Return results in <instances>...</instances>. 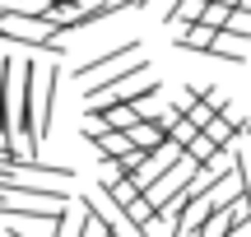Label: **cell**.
I'll return each mask as SVG.
<instances>
[{
  "instance_id": "1",
  "label": "cell",
  "mask_w": 251,
  "mask_h": 237,
  "mask_svg": "<svg viewBox=\"0 0 251 237\" xmlns=\"http://www.w3.org/2000/svg\"><path fill=\"white\" fill-rule=\"evenodd\" d=\"M144 65V42H126V47H112V51L93 56V61H84L79 70H75V79H98V74H130Z\"/></svg>"
},
{
  "instance_id": "2",
  "label": "cell",
  "mask_w": 251,
  "mask_h": 237,
  "mask_svg": "<svg viewBox=\"0 0 251 237\" xmlns=\"http://www.w3.org/2000/svg\"><path fill=\"white\" fill-rule=\"evenodd\" d=\"M79 205H84V210H89L93 219L102 223V228H107V237H140V228L130 223V214H126V210H117L107 195H93V200H79Z\"/></svg>"
},
{
  "instance_id": "3",
  "label": "cell",
  "mask_w": 251,
  "mask_h": 237,
  "mask_svg": "<svg viewBox=\"0 0 251 237\" xmlns=\"http://www.w3.org/2000/svg\"><path fill=\"white\" fill-rule=\"evenodd\" d=\"M84 140L98 149V158H102V163H107V158H126V154L135 149L126 130H107V126H98V121H89V126H84Z\"/></svg>"
},
{
  "instance_id": "4",
  "label": "cell",
  "mask_w": 251,
  "mask_h": 237,
  "mask_svg": "<svg viewBox=\"0 0 251 237\" xmlns=\"http://www.w3.org/2000/svg\"><path fill=\"white\" fill-rule=\"evenodd\" d=\"M214 28H209V24H181L177 28V47H181V51H200V56H209V51H214Z\"/></svg>"
},
{
  "instance_id": "5",
  "label": "cell",
  "mask_w": 251,
  "mask_h": 237,
  "mask_svg": "<svg viewBox=\"0 0 251 237\" xmlns=\"http://www.w3.org/2000/svg\"><path fill=\"white\" fill-rule=\"evenodd\" d=\"M205 135L214 140L219 149H233L237 140L247 135V121H233V117H228V112H224V117H214V121H209V126H205Z\"/></svg>"
},
{
  "instance_id": "6",
  "label": "cell",
  "mask_w": 251,
  "mask_h": 237,
  "mask_svg": "<svg viewBox=\"0 0 251 237\" xmlns=\"http://www.w3.org/2000/svg\"><path fill=\"white\" fill-rule=\"evenodd\" d=\"M237 19H242V14H237V5H228V0H209V5H205V19H200V24H209L214 33H224V28H233Z\"/></svg>"
},
{
  "instance_id": "7",
  "label": "cell",
  "mask_w": 251,
  "mask_h": 237,
  "mask_svg": "<svg viewBox=\"0 0 251 237\" xmlns=\"http://www.w3.org/2000/svg\"><path fill=\"white\" fill-rule=\"evenodd\" d=\"M186 154H191V158H196V163H200V167H205V163H209V158H214V154H219V144H214V140H209V135H196V140H191V149H186Z\"/></svg>"
},
{
  "instance_id": "8",
  "label": "cell",
  "mask_w": 251,
  "mask_h": 237,
  "mask_svg": "<svg viewBox=\"0 0 251 237\" xmlns=\"http://www.w3.org/2000/svg\"><path fill=\"white\" fill-rule=\"evenodd\" d=\"M200 102H209V107L224 117V112H228V89H219V84H205V89H200Z\"/></svg>"
},
{
  "instance_id": "9",
  "label": "cell",
  "mask_w": 251,
  "mask_h": 237,
  "mask_svg": "<svg viewBox=\"0 0 251 237\" xmlns=\"http://www.w3.org/2000/svg\"><path fill=\"white\" fill-rule=\"evenodd\" d=\"M196 135H205V130H196L186 117H177V121H172V140H177L181 149H191V140H196Z\"/></svg>"
},
{
  "instance_id": "10",
  "label": "cell",
  "mask_w": 251,
  "mask_h": 237,
  "mask_svg": "<svg viewBox=\"0 0 251 237\" xmlns=\"http://www.w3.org/2000/svg\"><path fill=\"white\" fill-rule=\"evenodd\" d=\"M214 117H219V112H214V107H209V102H196V107H191V112H186V121H191V126H196V130H205V126H209V121H214Z\"/></svg>"
},
{
  "instance_id": "11",
  "label": "cell",
  "mask_w": 251,
  "mask_h": 237,
  "mask_svg": "<svg viewBox=\"0 0 251 237\" xmlns=\"http://www.w3.org/2000/svg\"><path fill=\"white\" fill-rule=\"evenodd\" d=\"M51 5H75V0H51Z\"/></svg>"
}]
</instances>
